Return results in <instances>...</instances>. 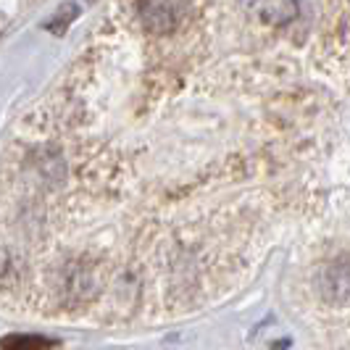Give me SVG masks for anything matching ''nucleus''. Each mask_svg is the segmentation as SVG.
I'll return each mask as SVG.
<instances>
[{
	"instance_id": "f257e3e1",
	"label": "nucleus",
	"mask_w": 350,
	"mask_h": 350,
	"mask_svg": "<svg viewBox=\"0 0 350 350\" xmlns=\"http://www.w3.org/2000/svg\"><path fill=\"white\" fill-rule=\"evenodd\" d=\"M137 16L148 35H172L182 24V0H137Z\"/></svg>"
},
{
	"instance_id": "f03ea898",
	"label": "nucleus",
	"mask_w": 350,
	"mask_h": 350,
	"mask_svg": "<svg viewBox=\"0 0 350 350\" xmlns=\"http://www.w3.org/2000/svg\"><path fill=\"white\" fill-rule=\"evenodd\" d=\"M316 293L327 303H345L350 298V261L324 263L316 271Z\"/></svg>"
},
{
	"instance_id": "7ed1b4c3",
	"label": "nucleus",
	"mask_w": 350,
	"mask_h": 350,
	"mask_svg": "<svg viewBox=\"0 0 350 350\" xmlns=\"http://www.w3.org/2000/svg\"><path fill=\"white\" fill-rule=\"evenodd\" d=\"M250 14L269 27H287L300 14L298 0H250Z\"/></svg>"
},
{
	"instance_id": "20e7f679",
	"label": "nucleus",
	"mask_w": 350,
	"mask_h": 350,
	"mask_svg": "<svg viewBox=\"0 0 350 350\" xmlns=\"http://www.w3.org/2000/svg\"><path fill=\"white\" fill-rule=\"evenodd\" d=\"M58 340L42 337V334H5L0 337V348L5 350H42V348H55Z\"/></svg>"
},
{
	"instance_id": "39448f33",
	"label": "nucleus",
	"mask_w": 350,
	"mask_h": 350,
	"mask_svg": "<svg viewBox=\"0 0 350 350\" xmlns=\"http://www.w3.org/2000/svg\"><path fill=\"white\" fill-rule=\"evenodd\" d=\"M77 16H79V8H77L74 3H64V5H61V8H58V11L45 21V29H48L51 35L61 37L66 29H69L71 24L77 21Z\"/></svg>"
},
{
	"instance_id": "423d86ee",
	"label": "nucleus",
	"mask_w": 350,
	"mask_h": 350,
	"mask_svg": "<svg viewBox=\"0 0 350 350\" xmlns=\"http://www.w3.org/2000/svg\"><path fill=\"white\" fill-rule=\"evenodd\" d=\"M18 282L16 258L11 256L8 247H0V290H8Z\"/></svg>"
},
{
	"instance_id": "0eeeda50",
	"label": "nucleus",
	"mask_w": 350,
	"mask_h": 350,
	"mask_svg": "<svg viewBox=\"0 0 350 350\" xmlns=\"http://www.w3.org/2000/svg\"><path fill=\"white\" fill-rule=\"evenodd\" d=\"M3 29H5V16L0 14V35H3Z\"/></svg>"
}]
</instances>
